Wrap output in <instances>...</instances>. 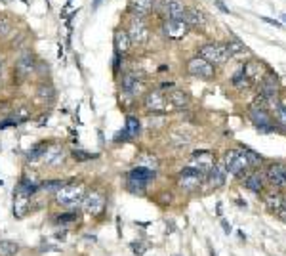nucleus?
<instances>
[{
    "instance_id": "obj_1",
    "label": "nucleus",
    "mask_w": 286,
    "mask_h": 256,
    "mask_svg": "<svg viewBox=\"0 0 286 256\" xmlns=\"http://www.w3.org/2000/svg\"><path fill=\"white\" fill-rule=\"evenodd\" d=\"M223 166L227 168L229 174L241 178L248 172L250 168V163H248V157L244 153V149H229L223 157Z\"/></svg>"
},
{
    "instance_id": "obj_2",
    "label": "nucleus",
    "mask_w": 286,
    "mask_h": 256,
    "mask_svg": "<svg viewBox=\"0 0 286 256\" xmlns=\"http://www.w3.org/2000/svg\"><path fill=\"white\" fill-rule=\"evenodd\" d=\"M84 199V187L80 184H69V186H61L56 191V201L57 205L67 207V209H73V207H78Z\"/></svg>"
},
{
    "instance_id": "obj_3",
    "label": "nucleus",
    "mask_w": 286,
    "mask_h": 256,
    "mask_svg": "<svg viewBox=\"0 0 286 256\" xmlns=\"http://www.w3.org/2000/svg\"><path fill=\"white\" fill-rule=\"evenodd\" d=\"M198 56L204 58L208 63H212L214 67L216 65H225L229 59H231V54L225 44L221 42H208V44H202L198 50Z\"/></svg>"
},
{
    "instance_id": "obj_4",
    "label": "nucleus",
    "mask_w": 286,
    "mask_h": 256,
    "mask_svg": "<svg viewBox=\"0 0 286 256\" xmlns=\"http://www.w3.org/2000/svg\"><path fill=\"white\" fill-rule=\"evenodd\" d=\"M126 33H128L132 44H137V46L147 44V40H149V25H147V21H145V18L132 14Z\"/></svg>"
},
{
    "instance_id": "obj_5",
    "label": "nucleus",
    "mask_w": 286,
    "mask_h": 256,
    "mask_svg": "<svg viewBox=\"0 0 286 256\" xmlns=\"http://www.w3.org/2000/svg\"><path fill=\"white\" fill-rule=\"evenodd\" d=\"M145 109L151 111V113H168V111H174V105L170 103L168 99V94L162 92V90H151L145 96Z\"/></svg>"
},
{
    "instance_id": "obj_6",
    "label": "nucleus",
    "mask_w": 286,
    "mask_h": 256,
    "mask_svg": "<svg viewBox=\"0 0 286 256\" xmlns=\"http://www.w3.org/2000/svg\"><path fill=\"white\" fill-rule=\"evenodd\" d=\"M204 180H206V174L204 172H200L195 166H189V168H185L177 176V186H179V189H183V191H195L197 187H200L204 184Z\"/></svg>"
},
{
    "instance_id": "obj_7",
    "label": "nucleus",
    "mask_w": 286,
    "mask_h": 256,
    "mask_svg": "<svg viewBox=\"0 0 286 256\" xmlns=\"http://www.w3.org/2000/svg\"><path fill=\"white\" fill-rule=\"evenodd\" d=\"M187 73L191 75V77H197V79H202V80H210V79H214V75H216V67L212 65V63H208L204 58H193V59H189L187 61Z\"/></svg>"
},
{
    "instance_id": "obj_8",
    "label": "nucleus",
    "mask_w": 286,
    "mask_h": 256,
    "mask_svg": "<svg viewBox=\"0 0 286 256\" xmlns=\"http://www.w3.org/2000/svg\"><path fill=\"white\" fill-rule=\"evenodd\" d=\"M189 25L185 23V20H177V18H166L162 23V33L166 39L170 40H181L187 37L189 33Z\"/></svg>"
},
{
    "instance_id": "obj_9",
    "label": "nucleus",
    "mask_w": 286,
    "mask_h": 256,
    "mask_svg": "<svg viewBox=\"0 0 286 256\" xmlns=\"http://www.w3.org/2000/svg\"><path fill=\"white\" fill-rule=\"evenodd\" d=\"M82 209L90 216H99L105 209V195L101 191H90L88 195H84L82 199Z\"/></svg>"
},
{
    "instance_id": "obj_10",
    "label": "nucleus",
    "mask_w": 286,
    "mask_h": 256,
    "mask_svg": "<svg viewBox=\"0 0 286 256\" xmlns=\"http://www.w3.org/2000/svg\"><path fill=\"white\" fill-rule=\"evenodd\" d=\"M250 118H252V122H254L260 130H264V132L273 130L271 115H269V111L265 109L264 105H252V107H250Z\"/></svg>"
},
{
    "instance_id": "obj_11",
    "label": "nucleus",
    "mask_w": 286,
    "mask_h": 256,
    "mask_svg": "<svg viewBox=\"0 0 286 256\" xmlns=\"http://www.w3.org/2000/svg\"><path fill=\"white\" fill-rule=\"evenodd\" d=\"M265 176H267L269 184L273 187H286V164L283 163L269 164Z\"/></svg>"
},
{
    "instance_id": "obj_12",
    "label": "nucleus",
    "mask_w": 286,
    "mask_h": 256,
    "mask_svg": "<svg viewBox=\"0 0 286 256\" xmlns=\"http://www.w3.org/2000/svg\"><path fill=\"white\" fill-rule=\"evenodd\" d=\"M160 10L164 18H177L183 20L185 16V4L183 0H160Z\"/></svg>"
},
{
    "instance_id": "obj_13",
    "label": "nucleus",
    "mask_w": 286,
    "mask_h": 256,
    "mask_svg": "<svg viewBox=\"0 0 286 256\" xmlns=\"http://www.w3.org/2000/svg\"><path fill=\"white\" fill-rule=\"evenodd\" d=\"M120 86H122L124 94H128V96H137V94L143 92V88H145L143 80H139V77H135L132 73H126V75L122 77Z\"/></svg>"
},
{
    "instance_id": "obj_14",
    "label": "nucleus",
    "mask_w": 286,
    "mask_h": 256,
    "mask_svg": "<svg viewBox=\"0 0 286 256\" xmlns=\"http://www.w3.org/2000/svg\"><path fill=\"white\" fill-rule=\"evenodd\" d=\"M260 96L265 98V99H273L277 92H279V82H277V77H273V75H267L264 77L262 80H260Z\"/></svg>"
},
{
    "instance_id": "obj_15",
    "label": "nucleus",
    "mask_w": 286,
    "mask_h": 256,
    "mask_svg": "<svg viewBox=\"0 0 286 256\" xmlns=\"http://www.w3.org/2000/svg\"><path fill=\"white\" fill-rule=\"evenodd\" d=\"M193 164H195V168H198L200 172L208 174V170L216 164L214 153H210V151H197V153L193 155Z\"/></svg>"
},
{
    "instance_id": "obj_16",
    "label": "nucleus",
    "mask_w": 286,
    "mask_h": 256,
    "mask_svg": "<svg viewBox=\"0 0 286 256\" xmlns=\"http://www.w3.org/2000/svg\"><path fill=\"white\" fill-rule=\"evenodd\" d=\"M185 23L193 29H204L206 27V18L204 14L197 8H185V16H183Z\"/></svg>"
},
{
    "instance_id": "obj_17",
    "label": "nucleus",
    "mask_w": 286,
    "mask_h": 256,
    "mask_svg": "<svg viewBox=\"0 0 286 256\" xmlns=\"http://www.w3.org/2000/svg\"><path fill=\"white\" fill-rule=\"evenodd\" d=\"M227 180V168L223 164H214L210 170H208V184L212 187H220L225 184Z\"/></svg>"
},
{
    "instance_id": "obj_18",
    "label": "nucleus",
    "mask_w": 286,
    "mask_h": 256,
    "mask_svg": "<svg viewBox=\"0 0 286 256\" xmlns=\"http://www.w3.org/2000/svg\"><path fill=\"white\" fill-rule=\"evenodd\" d=\"M130 46H132V40H130L128 33L122 31V29L114 31V50H116V56L128 54V52H130Z\"/></svg>"
},
{
    "instance_id": "obj_19",
    "label": "nucleus",
    "mask_w": 286,
    "mask_h": 256,
    "mask_svg": "<svg viewBox=\"0 0 286 256\" xmlns=\"http://www.w3.org/2000/svg\"><path fill=\"white\" fill-rule=\"evenodd\" d=\"M48 166H59V164L65 161V151L63 147L59 145H54V147H46V153H44V159H42Z\"/></svg>"
},
{
    "instance_id": "obj_20",
    "label": "nucleus",
    "mask_w": 286,
    "mask_h": 256,
    "mask_svg": "<svg viewBox=\"0 0 286 256\" xmlns=\"http://www.w3.org/2000/svg\"><path fill=\"white\" fill-rule=\"evenodd\" d=\"M154 8V0H130V12L135 16L147 18Z\"/></svg>"
},
{
    "instance_id": "obj_21",
    "label": "nucleus",
    "mask_w": 286,
    "mask_h": 256,
    "mask_svg": "<svg viewBox=\"0 0 286 256\" xmlns=\"http://www.w3.org/2000/svg\"><path fill=\"white\" fill-rule=\"evenodd\" d=\"M154 176H156V172L151 170V168H145V166H135V168L130 170V174H128L130 180L141 182V184H147V182L154 180Z\"/></svg>"
},
{
    "instance_id": "obj_22",
    "label": "nucleus",
    "mask_w": 286,
    "mask_h": 256,
    "mask_svg": "<svg viewBox=\"0 0 286 256\" xmlns=\"http://www.w3.org/2000/svg\"><path fill=\"white\" fill-rule=\"evenodd\" d=\"M244 187H248L250 191L254 193H260L264 189V176L260 172H250L246 178H244Z\"/></svg>"
},
{
    "instance_id": "obj_23",
    "label": "nucleus",
    "mask_w": 286,
    "mask_h": 256,
    "mask_svg": "<svg viewBox=\"0 0 286 256\" xmlns=\"http://www.w3.org/2000/svg\"><path fill=\"white\" fill-rule=\"evenodd\" d=\"M168 99H170V103L174 105V109H181V107H185V105L189 103V96H187V92H183V90H179V88L170 90V92H168Z\"/></svg>"
},
{
    "instance_id": "obj_24",
    "label": "nucleus",
    "mask_w": 286,
    "mask_h": 256,
    "mask_svg": "<svg viewBox=\"0 0 286 256\" xmlns=\"http://www.w3.org/2000/svg\"><path fill=\"white\" fill-rule=\"evenodd\" d=\"M242 73L250 79V80H256V79H264L262 77V63L260 61H248V63H244V67H242Z\"/></svg>"
},
{
    "instance_id": "obj_25",
    "label": "nucleus",
    "mask_w": 286,
    "mask_h": 256,
    "mask_svg": "<svg viewBox=\"0 0 286 256\" xmlns=\"http://www.w3.org/2000/svg\"><path fill=\"white\" fill-rule=\"evenodd\" d=\"M283 203H285V197L281 193H269L265 197V205H267V209L271 210V212H279V209L283 207Z\"/></svg>"
},
{
    "instance_id": "obj_26",
    "label": "nucleus",
    "mask_w": 286,
    "mask_h": 256,
    "mask_svg": "<svg viewBox=\"0 0 286 256\" xmlns=\"http://www.w3.org/2000/svg\"><path fill=\"white\" fill-rule=\"evenodd\" d=\"M269 101L273 103V111H275V117H277V122L286 128V105L281 103V101H275V98L269 99Z\"/></svg>"
},
{
    "instance_id": "obj_27",
    "label": "nucleus",
    "mask_w": 286,
    "mask_h": 256,
    "mask_svg": "<svg viewBox=\"0 0 286 256\" xmlns=\"http://www.w3.org/2000/svg\"><path fill=\"white\" fill-rule=\"evenodd\" d=\"M33 67H35V59H33L31 56H25V58H21V59L18 61V73H19L21 77L31 75Z\"/></svg>"
},
{
    "instance_id": "obj_28",
    "label": "nucleus",
    "mask_w": 286,
    "mask_h": 256,
    "mask_svg": "<svg viewBox=\"0 0 286 256\" xmlns=\"http://www.w3.org/2000/svg\"><path fill=\"white\" fill-rule=\"evenodd\" d=\"M19 253V245L14 241H0V256H14Z\"/></svg>"
},
{
    "instance_id": "obj_29",
    "label": "nucleus",
    "mask_w": 286,
    "mask_h": 256,
    "mask_svg": "<svg viewBox=\"0 0 286 256\" xmlns=\"http://www.w3.org/2000/svg\"><path fill=\"white\" fill-rule=\"evenodd\" d=\"M139 128H141V124H139V120L135 118V117H126V134H128V138H135L137 134H139Z\"/></svg>"
},
{
    "instance_id": "obj_30",
    "label": "nucleus",
    "mask_w": 286,
    "mask_h": 256,
    "mask_svg": "<svg viewBox=\"0 0 286 256\" xmlns=\"http://www.w3.org/2000/svg\"><path fill=\"white\" fill-rule=\"evenodd\" d=\"M44 153H46V145L38 143V145H35V147H33V149L27 153V159H29L31 163H37V161L44 159Z\"/></svg>"
},
{
    "instance_id": "obj_31",
    "label": "nucleus",
    "mask_w": 286,
    "mask_h": 256,
    "mask_svg": "<svg viewBox=\"0 0 286 256\" xmlns=\"http://www.w3.org/2000/svg\"><path fill=\"white\" fill-rule=\"evenodd\" d=\"M225 46H227V50H229V54H231V56H235V54H242V52H244V44H242L239 39H233V40H231V42H227Z\"/></svg>"
},
{
    "instance_id": "obj_32",
    "label": "nucleus",
    "mask_w": 286,
    "mask_h": 256,
    "mask_svg": "<svg viewBox=\"0 0 286 256\" xmlns=\"http://www.w3.org/2000/svg\"><path fill=\"white\" fill-rule=\"evenodd\" d=\"M244 153H246V157H248L250 168H254V166H260V164H262V157H260L256 151H252V149H246V147H244Z\"/></svg>"
},
{
    "instance_id": "obj_33",
    "label": "nucleus",
    "mask_w": 286,
    "mask_h": 256,
    "mask_svg": "<svg viewBox=\"0 0 286 256\" xmlns=\"http://www.w3.org/2000/svg\"><path fill=\"white\" fill-rule=\"evenodd\" d=\"M12 31V21L6 16H0V37H6Z\"/></svg>"
},
{
    "instance_id": "obj_34",
    "label": "nucleus",
    "mask_w": 286,
    "mask_h": 256,
    "mask_svg": "<svg viewBox=\"0 0 286 256\" xmlns=\"http://www.w3.org/2000/svg\"><path fill=\"white\" fill-rule=\"evenodd\" d=\"M63 186V182H59V180H52V182H44V189H48V191H57L59 187Z\"/></svg>"
},
{
    "instance_id": "obj_35",
    "label": "nucleus",
    "mask_w": 286,
    "mask_h": 256,
    "mask_svg": "<svg viewBox=\"0 0 286 256\" xmlns=\"http://www.w3.org/2000/svg\"><path fill=\"white\" fill-rule=\"evenodd\" d=\"M73 157L76 161H88V159H92V155L86 153V151H73Z\"/></svg>"
},
{
    "instance_id": "obj_36",
    "label": "nucleus",
    "mask_w": 286,
    "mask_h": 256,
    "mask_svg": "<svg viewBox=\"0 0 286 256\" xmlns=\"http://www.w3.org/2000/svg\"><path fill=\"white\" fill-rule=\"evenodd\" d=\"M279 216H281V220H285L286 222V199H285V203H283V207L279 209V212H277Z\"/></svg>"
},
{
    "instance_id": "obj_37",
    "label": "nucleus",
    "mask_w": 286,
    "mask_h": 256,
    "mask_svg": "<svg viewBox=\"0 0 286 256\" xmlns=\"http://www.w3.org/2000/svg\"><path fill=\"white\" fill-rule=\"evenodd\" d=\"M76 218V214H69V216H59L57 218V222H71V220H75Z\"/></svg>"
},
{
    "instance_id": "obj_38",
    "label": "nucleus",
    "mask_w": 286,
    "mask_h": 256,
    "mask_svg": "<svg viewBox=\"0 0 286 256\" xmlns=\"http://www.w3.org/2000/svg\"><path fill=\"white\" fill-rule=\"evenodd\" d=\"M265 23H269V25H275V27H281V23L279 21H275V20H271V18H262Z\"/></svg>"
},
{
    "instance_id": "obj_39",
    "label": "nucleus",
    "mask_w": 286,
    "mask_h": 256,
    "mask_svg": "<svg viewBox=\"0 0 286 256\" xmlns=\"http://www.w3.org/2000/svg\"><path fill=\"white\" fill-rule=\"evenodd\" d=\"M223 228H225V233H229V232H231V226H229L227 222H223Z\"/></svg>"
},
{
    "instance_id": "obj_40",
    "label": "nucleus",
    "mask_w": 286,
    "mask_h": 256,
    "mask_svg": "<svg viewBox=\"0 0 286 256\" xmlns=\"http://www.w3.org/2000/svg\"><path fill=\"white\" fill-rule=\"evenodd\" d=\"M281 18H283V21H285V23H286V14H283V16H281Z\"/></svg>"
},
{
    "instance_id": "obj_41",
    "label": "nucleus",
    "mask_w": 286,
    "mask_h": 256,
    "mask_svg": "<svg viewBox=\"0 0 286 256\" xmlns=\"http://www.w3.org/2000/svg\"><path fill=\"white\" fill-rule=\"evenodd\" d=\"M0 75H2V61H0Z\"/></svg>"
},
{
    "instance_id": "obj_42",
    "label": "nucleus",
    "mask_w": 286,
    "mask_h": 256,
    "mask_svg": "<svg viewBox=\"0 0 286 256\" xmlns=\"http://www.w3.org/2000/svg\"><path fill=\"white\" fill-rule=\"evenodd\" d=\"M210 255H212V256H218V255H216V253H214V251H212V253H210Z\"/></svg>"
}]
</instances>
